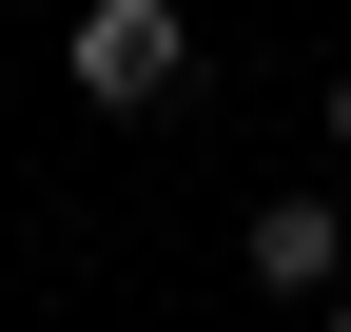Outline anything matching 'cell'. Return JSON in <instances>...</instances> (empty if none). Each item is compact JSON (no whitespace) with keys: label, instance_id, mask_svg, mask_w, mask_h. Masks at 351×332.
I'll return each mask as SVG.
<instances>
[{"label":"cell","instance_id":"6da1fadb","mask_svg":"<svg viewBox=\"0 0 351 332\" xmlns=\"http://www.w3.org/2000/svg\"><path fill=\"white\" fill-rule=\"evenodd\" d=\"M59 78L98 117H156L176 78H195V20H176V0H78V20H59Z\"/></svg>","mask_w":351,"mask_h":332},{"label":"cell","instance_id":"7a4b0ae2","mask_svg":"<svg viewBox=\"0 0 351 332\" xmlns=\"http://www.w3.org/2000/svg\"><path fill=\"white\" fill-rule=\"evenodd\" d=\"M234 274H254L274 313H332V274H351V215H332V195H254V235H234Z\"/></svg>","mask_w":351,"mask_h":332},{"label":"cell","instance_id":"3957f363","mask_svg":"<svg viewBox=\"0 0 351 332\" xmlns=\"http://www.w3.org/2000/svg\"><path fill=\"white\" fill-rule=\"evenodd\" d=\"M332 156H351V78H332Z\"/></svg>","mask_w":351,"mask_h":332},{"label":"cell","instance_id":"277c9868","mask_svg":"<svg viewBox=\"0 0 351 332\" xmlns=\"http://www.w3.org/2000/svg\"><path fill=\"white\" fill-rule=\"evenodd\" d=\"M313 332H351V294H332V313H313Z\"/></svg>","mask_w":351,"mask_h":332}]
</instances>
